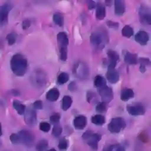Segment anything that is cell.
<instances>
[{
  "mask_svg": "<svg viewBox=\"0 0 151 151\" xmlns=\"http://www.w3.org/2000/svg\"><path fill=\"white\" fill-rule=\"evenodd\" d=\"M10 66L12 71L17 76L22 77L27 72L28 61L22 54H16L11 59Z\"/></svg>",
  "mask_w": 151,
  "mask_h": 151,
  "instance_id": "1",
  "label": "cell"
},
{
  "mask_svg": "<svg viewBox=\"0 0 151 151\" xmlns=\"http://www.w3.org/2000/svg\"><path fill=\"white\" fill-rule=\"evenodd\" d=\"M90 42L96 49L101 50L109 42V38L104 28H100L94 31L90 35Z\"/></svg>",
  "mask_w": 151,
  "mask_h": 151,
  "instance_id": "2",
  "label": "cell"
},
{
  "mask_svg": "<svg viewBox=\"0 0 151 151\" xmlns=\"http://www.w3.org/2000/svg\"><path fill=\"white\" fill-rule=\"evenodd\" d=\"M82 137L92 149L96 150L98 148V143L101 139V136L99 133H93L91 130H87L83 133Z\"/></svg>",
  "mask_w": 151,
  "mask_h": 151,
  "instance_id": "3",
  "label": "cell"
},
{
  "mask_svg": "<svg viewBox=\"0 0 151 151\" xmlns=\"http://www.w3.org/2000/svg\"><path fill=\"white\" fill-rule=\"evenodd\" d=\"M126 127V122L122 117L113 118L107 125L108 130L113 133H118Z\"/></svg>",
  "mask_w": 151,
  "mask_h": 151,
  "instance_id": "4",
  "label": "cell"
},
{
  "mask_svg": "<svg viewBox=\"0 0 151 151\" xmlns=\"http://www.w3.org/2000/svg\"><path fill=\"white\" fill-rule=\"evenodd\" d=\"M73 73L77 77L84 79L88 77L89 70L85 63L80 61L75 64L73 68Z\"/></svg>",
  "mask_w": 151,
  "mask_h": 151,
  "instance_id": "5",
  "label": "cell"
},
{
  "mask_svg": "<svg viewBox=\"0 0 151 151\" xmlns=\"http://www.w3.org/2000/svg\"><path fill=\"white\" fill-rule=\"evenodd\" d=\"M12 8L13 5L9 2L0 5V25H4L8 23L9 12Z\"/></svg>",
  "mask_w": 151,
  "mask_h": 151,
  "instance_id": "6",
  "label": "cell"
},
{
  "mask_svg": "<svg viewBox=\"0 0 151 151\" xmlns=\"http://www.w3.org/2000/svg\"><path fill=\"white\" fill-rule=\"evenodd\" d=\"M31 81L34 86L37 87H41L46 83V75L42 70H37L32 75Z\"/></svg>",
  "mask_w": 151,
  "mask_h": 151,
  "instance_id": "7",
  "label": "cell"
},
{
  "mask_svg": "<svg viewBox=\"0 0 151 151\" xmlns=\"http://www.w3.org/2000/svg\"><path fill=\"white\" fill-rule=\"evenodd\" d=\"M98 91L101 98L102 101L107 104L113 99L114 95L113 90L107 85L100 88H99Z\"/></svg>",
  "mask_w": 151,
  "mask_h": 151,
  "instance_id": "8",
  "label": "cell"
},
{
  "mask_svg": "<svg viewBox=\"0 0 151 151\" xmlns=\"http://www.w3.org/2000/svg\"><path fill=\"white\" fill-rule=\"evenodd\" d=\"M139 19L141 24L144 25H150L151 24V13L149 8L145 6H141L139 12Z\"/></svg>",
  "mask_w": 151,
  "mask_h": 151,
  "instance_id": "9",
  "label": "cell"
},
{
  "mask_svg": "<svg viewBox=\"0 0 151 151\" xmlns=\"http://www.w3.org/2000/svg\"><path fill=\"white\" fill-rule=\"evenodd\" d=\"M20 143H24L27 146L31 145L34 141V134L27 130H22L18 133Z\"/></svg>",
  "mask_w": 151,
  "mask_h": 151,
  "instance_id": "10",
  "label": "cell"
},
{
  "mask_svg": "<svg viewBox=\"0 0 151 151\" xmlns=\"http://www.w3.org/2000/svg\"><path fill=\"white\" fill-rule=\"evenodd\" d=\"M24 120L25 123L29 126H33L36 123L37 113L34 109L29 107L25 110Z\"/></svg>",
  "mask_w": 151,
  "mask_h": 151,
  "instance_id": "11",
  "label": "cell"
},
{
  "mask_svg": "<svg viewBox=\"0 0 151 151\" xmlns=\"http://www.w3.org/2000/svg\"><path fill=\"white\" fill-rule=\"evenodd\" d=\"M126 110L129 114L132 116H141L145 114L146 109L145 107L140 104L136 105H127Z\"/></svg>",
  "mask_w": 151,
  "mask_h": 151,
  "instance_id": "12",
  "label": "cell"
},
{
  "mask_svg": "<svg viewBox=\"0 0 151 151\" xmlns=\"http://www.w3.org/2000/svg\"><path fill=\"white\" fill-rule=\"evenodd\" d=\"M57 39L59 50L67 49V45L69 41L67 35L65 32H60L57 35Z\"/></svg>",
  "mask_w": 151,
  "mask_h": 151,
  "instance_id": "13",
  "label": "cell"
},
{
  "mask_svg": "<svg viewBox=\"0 0 151 151\" xmlns=\"http://www.w3.org/2000/svg\"><path fill=\"white\" fill-rule=\"evenodd\" d=\"M134 40L140 45H145L147 44L149 40V37L147 32L145 31H139L136 34Z\"/></svg>",
  "mask_w": 151,
  "mask_h": 151,
  "instance_id": "14",
  "label": "cell"
},
{
  "mask_svg": "<svg viewBox=\"0 0 151 151\" xmlns=\"http://www.w3.org/2000/svg\"><path fill=\"white\" fill-rule=\"evenodd\" d=\"M107 80L111 84H115L119 81V74L115 68H108L106 73Z\"/></svg>",
  "mask_w": 151,
  "mask_h": 151,
  "instance_id": "15",
  "label": "cell"
},
{
  "mask_svg": "<svg viewBox=\"0 0 151 151\" xmlns=\"http://www.w3.org/2000/svg\"><path fill=\"white\" fill-rule=\"evenodd\" d=\"M74 126L78 130L83 129L87 124V118L84 116L80 115L75 117L73 121Z\"/></svg>",
  "mask_w": 151,
  "mask_h": 151,
  "instance_id": "16",
  "label": "cell"
},
{
  "mask_svg": "<svg viewBox=\"0 0 151 151\" xmlns=\"http://www.w3.org/2000/svg\"><path fill=\"white\" fill-rule=\"evenodd\" d=\"M114 4V12L117 15H122L125 12V4L124 1L116 0Z\"/></svg>",
  "mask_w": 151,
  "mask_h": 151,
  "instance_id": "17",
  "label": "cell"
},
{
  "mask_svg": "<svg viewBox=\"0 0 151 151\" xmlns=\"http://www.w3.org/2000/svg\"><path fill=\"white\" fill-rule=\"evenodd\" d=\"M96 17L99 20H103L106 17V8L101 2H98L96 5Z\"/></svg>",
  "mask_w": 151,
  "mask_h": 151,
  "instance_id": "18",
  "label": "cell"
},
{
  "mask_svg": "<svg viewBox=\"0 0 151 151\" xmlns=\"http://www.w3.org/2000/svg\"><path fill=\"white\" fill-rule=\"evenodd\" d=\"M60 96V92L56 88H52L49 90L46 93L47 100L50 101H55L58 100Z\"/></svg>",
  "mask_w": 151,
  "mask_h": 151,
  "instance_id": "19",
  "label": "cell"
},
{
  "mask_svg": "<svg viewBox=\"0 0 151 151\" xmlns=\"http://www.w3.org/2000/svg\"><path fill=\"white\" fill-rule=\"evenodd\" d=\"M134 93L131 88H123L120 93V99L123 101H127L134 97Z\"/></svg>",
  "mask_w": 151,
  "mask_h": 151,
  "instance_id": "20",
  "label": "cell"
},
{
  "mask_svg": "<svg viewBox=\"0 0 151 151\" xmlns=\"http://www.w3.org/2000/svg\"><path fill=\"white\" fill-rule=\"evenodd\" d=\"M124 61L128 64H136L138 63L137 55L136 54H133L127 51L124 56Z\"/></svg>",
  "mask_w": 151,
  "mask_h": 151,
  "instance_id": "21",
  "label": "cell"
},
{
  "mask_svg": "<svg viewBox=\"0 0 151 151\" xmlns=\"http://www.w3.org/2000/svg\"><path fill=\"white\" fill-rule=\"evenodd\" d=\"M12 106L15 110L17 111V113L19 115H22L25 113V110H26V106L21 103L19 101L17 100H15L13 101Z\"/></svg>",
  "mask_w": 151,
  "mask_h": 151,
  "instance_id": "22",
  "label": "cell"
},
{
  "mask_svg": "<svg viewBox=\"0 0 151 151\" xmlns=\"http://www.w3.org/2000/svg\"><path fill=\"white\" fill-rule=\"evenodd\" d=\"M94 86L98 89L106 86V79L101 75L96 76L94 79Z\"/></svg>",
  "mask_w": 151,
  "mask_h": 151,
  "instance_id": "23",
  "label": "cell"
},
{
  "mask_svg": "<svg viewBox=\"0 0 151 151\" xmlns=\"http://www.w3.org/2000/svg\"><path fill=\"white\" fill-rule=\"evenodd\" d=\"M73 103L72 99L69 96H64L62 100V109L64 111L67 110L71 106Z\"/></svg>",
  "mask_w": 151,
  "mask_h": 151,
  "instance_id": "24",
  "label": "cell"
},
{
  "mask_svg": "<svg viewBox=\"0 0 151 151\" xmlns=\"http://www.w3.org/2000/svg\"><path fill=\"white\" fill-rule=\"evenodd\" d=\"M106 119L104 116L101 114H96L91 117V122L97 126H101L104 124Z\"/></svg>",
  "mask_w": 151,
  "mask_h": 151,
  "instance_id": "25",
  "label": "cell"
},
{
  "mask_svg": "<svg viewBox=\"0 0 151 151\" xmlns=\"http://www.w3.org/2000/svg\"><path fill=\"white\" fill-rule=\"evenodd\" d=\"M139 63H140L139 70L142 73H143L146 71V66L149 65L150 64V61L147 58H140L138 60Z\"/></svg>",
  "mask_w": 151,
  "mask_h": 151,
  "instance_id": "26",
  "label": "cell"
},
{
  "mask_svg": "<svg viewBox=\"0 0 151 151\" xmlns=\"http://www.w3.org/2000/svg\"><path fill=\"white\" fill-rule=\"evenodd\" d=\"M107 55L110 60V63L117 64L119 59V56L117 52L111 50H109L107 53Z\"/></svg>",
  "mask_w": 151,
  "mask_h": 151,
  "instance_id": "27",
  "label": "cell"
},
{
  "mask_svg": "<svg viewBox=\"0 0 151 151\" xmlns=\"http://www.w3.org/2000/svg\"><path fill=\"white\" fill-rule=\"evenodd\" d=\"M53 21L54 22L60 26V27H62L63 25V23H64V18L63 15L60 13V12H55L54 15H53Z\"/></svg>",
  "mask_w": 151,
  "mask_h": 151,
  "instance_id": "28",
  "label": "cell"
},
{
  "mask_svg": "<svg viewBox=\"0 0 151 151\" xmlns=\"http://www.w3.org/2000/svg\"><path fill=\"white\" fill-rule=\"evenodd\" d=\"M48 147V142L45 139H42L40 140L36 145L37 151H44Z\"/></svg>",
  "mask_w": 151,
  "mask_h": 151,
  "instance_id": "29",
  "label": "cell"
},
{
  "mask_svg": "<svg viewBox=\"0 0 151 151\" xmlns=\"http://www.w3.org/2000/svg\"><path fill=\"white\" fill-rule=\"evenodd\" d=\"M122 34L126 38H130L133 34V29L129 25H125L122 29Z\"/></svg>",
  "mask_w": 151,
  "mask_h": 151,
  "instance_id": "30",
  "label": "cell"
},
{
  "mask_svg": "<svg viewBox=\"0 0 151 151\" xmlns=\"http://www.w3.org/2000/svg\"><path fill=\"white\" fill-rule=\"evenodd\" d=\"M69 80V76L67 73L63 72L59 74L57 78V82L60 84H63L67 83Z\"/></svg>",
  "mask_w": 151,
  "mask_h": 151,
  "instance_id": "31",
  "label": "cell"
},
{
  "mask_svg": "<svg viewBox=\"0 0 151 151\" xmlns=\"http://www.w3.org/2000/svg\"><path fill=\"white\" fill-rule=\"evenodd\" d=\"M107 110V104L101 101L99 102L96 107V110L99 113H104Z\"/></svg>",
  "mask_w": 151,
  "mask_h": 151,
  "instance_id": "32",
  "label": "cell"
},
{
  "mask_svg": "<svg viewBox=\"0 0 151 151\" xmlns=\"http://www.w3.org/2000/svg\"><path fill=\"white\" fill-rule=\"evenodd\" d=\"M62 132H63L62 127L58 124L54 126L52 130V134L55 137H58L60 136Z\"/></svg>",
  "mask_w": 151,
  "mask_h": 151,
  "instance_id": "33",
  "label": "cell"
},
{
  "mask_svg": "<svg viewBox=\"0 0 151 151\" xmlns=\"http://www.w3.org/2000/svg\"><path fill=\"white\" fill-rule=\"evenodd\" d=\"M60 118H61L60 114L58 113H56L50 116V121L51 123H52V124L56 125V124H58Z\"/></svg>",
  "mask_w": 151,
  "mask_h": 151,
  "instance_id": "34",
  "label": "cell"
},
{
  "mask_svg": "<svg viewBox=\"0 0 151 151\" xmlns=\"http://www.w3.org/2000/svg\"><path fill=\"white\" fill-rule=\"evenodd\" d=\"M58 147L60 150H66L68 147V141L67 140V139L64 137L61 138L59 141Z\"/></svg>",
  "mask_w": 151,
  "mask_h": 151,
  "instance_id": "35",
  "label": "cell"
},
{
  "mask_svg": "<svg viewBox=\"0 0 151 151\" xmlns=\"http://www.w3.org/2000/svg\"><path fill=\"white\" fill-rule=\"evenodd\" d=\"M6 39L8 41V44L9 45H13L17 40V35L15 33H10L6 37Z\"/></svg>",
  "mask_w": 151,
  "mask_h": 151,
  "instance_id": "36",
  "label": "cell"
},
{
  "mask_svg": "<svg viewBox=\"0 0 151 151\" xmlns=\"http://www.w3.org/2000/svg\"><path fill=\"white\" fill-rule=\"evenodd\" d=\"M51 129V125L45 122L40 123V129L44 132H48Z\"/></svg>",
  "mask_w": 151,
  "mask_h": 151,
  "instance_id": "37",
  "label": "cell"
},
{
  "mask_svg": "<svg viewBox=\"0 0 151 151\" xmlns=\"http://www.w3.org/2000/svg\"><path fill=\"white\" fill-rule=\"evenodd\" d=\"M138 138L139 139V140L140 141H142V142L144 143H147L149 141V137L147 134L145 132H141L139 135L138 136Z\"/></svg>",
  "mask_w": 151,
  "mask_h": 151,
  "instance_id": "38",
  "label": "cell"
},
{
  "mask_svg": "<svg viewBox=\"0 0 151 151\" xmlns=\"http://www.w3.org/2000/svg\"><path fill=\"white\" fill-rule=\"evenodd\" d=\"M9 139L11 142L14 144H18L20 143L19 137L18 134H16V133L11 134L9 137Z\"/></svg>",
  "mask_w": 151,
  "mask_h": 151,
  "instance_id": "39",
  "label": "cell"
},
{
  "mask_svg": "<svg viewBox=\"0 0 151 151\" xmlns=\"http://www.w3.org/2000/svg\"><path fill=\"white\" fill-rule=\"evenodd\" d=\"M96 98V94L94 93L93 91H88L87 93V100L88 101V103H91L94 99H95Z\"/></svg>",
  "mask_w": 151,
  "mask_h": 151,
  "instance_id": "40",
  "label": "cell"
},
{
  "mask_svg": "<svg viewBox=\"0 0 151 151\" xmlns=\"http://www.w3.org/2000/svg\"><path fill=\"white\" fill-rule=\"evenodd\" d=\"M42 101L41 100H37L33 103V107L35 109L41 110L43 107Z\"/></svg>",
  "mask_w": 151,
  "mask_h": 151,
  "instance_id": "41",
  "label": "cell"
},
{
  "mask_svg": "<svg viewBox=\"0 0 151 151\" xmlns=\"http://www.w3.org/2000/svg\"><path fill=\"white\" fill-rule=\"evenodd\" d=\"M106 24L107 25L108 27H110V28H117L119 27V24L118 22H114V21H107L106 22Z\"/></svg>",
  "mask_w": 151,
  "mask_h": 151,
  "instance_id": "42",
  "label": "cell"
},
{
  "mask_svg": "<svg viewBox=\"0 0 151 151\" xmlns=\"http://www.w3.org/2000/svg\"><path fill=\"white\" fill-rule=\"evenodd\" d=\"M68 89L71 91V92H73V91H76L77 89V84L76 83L74 82V81H72L71 82L68 86Z\"/></svg>",
  "mask_w": 151,
  "mask_h": 151,
  "instance_id": "43",
  "label": "cell"
},
{
  "mask_svg": "<svg viewBox=\"0 0 151 151\" xmlns=\"http://www.w3.org/2000/svg\"><path fill=\"white\" fill-rule=\"evenodd\" d=\"M31 21L29 19H25L23 21L22 24V29L24 30L27 29L31 25Z\"/></svg>",
  "mask_w": 151,
  "mask_h": 151,
  "instance_id": "44",
  "label": "cell"
},
{
  "mask_svg": "<svg viewBox=\"0 0 151 151\" xmlns=\"http://www.w3.org/2000/svg\"><path fill=\"white\" fill-rule=\"evenodd\" d=\"M113 151H126L123 146L119 144L113 145Z\"/></svg>",
  "mask_w": 151,
  "mask_h": 151,
  "instance_id": "45",
  "label": "cell"
},
{
  "mask_svg": "<svg viewBox=\"0 0 151 151\" xmlns=\"http://www.w3.org/2000/svg\"><path fill=\"white\" fill-rule=\"evenodd\" d=\"M87 6H88V9H94L96 6V4L95 2L93 1H88L87 2Z\"/></svg>",
  "mask_w": 151,
  "mask_h": 151,
  "instance_id": "46",
  "label": "cell"
},
{
  "mask_svg": "<svg viewBox=\"0 0 151 151\" xmlns=\"http://www.w3.org/2000/svg\"><path fill=\"white\" fill-rule=\"evenodd\" d=\"M113 145H106L103 147L102 151H113Z\"/></svg>",
  "mask_w": 151,
  "mask_h": 151,
  "instance_id": "47",
  "label": "cell"
},
{
  "mask_svg": "<svg viewBox=\"0 0 151 151\" xmlns=\"http://www.w3.org/2000/svg\"><path fill=\"white\" fill-rule=\"evenodd\" d=\"M11 94L13 95V96H18L20 95V92L17 90H15V89H13L11 90Z\"/></svg>",
  "mask_w": 151,
  "mask_h": 151,
  "instance_id": "48",
  "label": "cell"
},
{
  "mask_svg": "<svg viewBox=\"0 0 151 151\" xmlns=\"http://www.w3.org/2000/svg\"><path fill=\"white\" fill-rule=\"evenodd\" d=\"M105 3L107 4V5H111V4H112V1H106L105 2Z\"/></svg>",
  "mask_w": 151,
  "mask_h": 151,
  "instance_id": "49",
  "label": "cell"
},
{
  "mask_svg": "<svg viewBox=\"0 0 151 151\" xmlns=\"http://www.w3.org/2000/svg\"><path fill=\"white\" fill-rule=\"evenodd\" d=\"M2 134V128H1V124L0 123V136H1Z\"/></svg>",
  "mask_w": 151,
  "mask_h": 151,
  "instance_id": "50",
  "label": "cell"
},
{
  "mask_svg": "<svg viewBox=\"0 0 151 151\" xmlns=\"http://www.w3.org/2000/svg\"><path fill=\"white\" fill-rule=\"evenodd\" d=\"M48 151H56V150H55L54 148H52V149H51L48 150Z\"/></svg>",
  "mask_w": 151,
  "mask_h": 151,
  "instance_id": "51",
  "label": "cell"
}]
</instances>
